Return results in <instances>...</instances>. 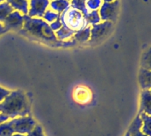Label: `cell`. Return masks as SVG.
Segmentation results:
<instances>
[{
    "instance_id": "603a6c76",
    "label": "cell",
    "mask_w": 151,
    "mask_h": 136,
    "mask_svg": "<svg viewBox=\"0 0 151 136\" xmlns=\"http://www.w3.org/2000/svg\"><path fill=\"white\" fill-rule=\"evenodd\" d=\"M27 136H45L42 126L39 125V124H37V125L34 127V129H33Z\"/></svg>"
},
{
    "instance_id": "277c9868",
    "label": "cell",
    "mask_w": 151,
    "mask_h": 136,
    "mask_svg": "<svg viewBox=\"0 0 151 136\" xmlns=\"http://www.w3.org/2000/svg\"><path fill=\"white\" fill-rule=\"evenodd\" d=\"M113 23L111 22H104L93 25L91 28V37L89 39L90 44H95L105 38L112 29Z\"/></svg>"
},
{
    "instance_id": "4fadbf2b",
    "label": "cell",
    "mask_w": 151,
    "mask_h": 136,
    "mask_svg": "<svg viewBox=\"0 0 151 136\" xmlns=\"http://www.w3.org/2000/svg\"><path fill=\"white\" fill-rule=\"evenodd\" d=\"M141 124H142V120L140 119L139 114L137 116V117L135 118V120L131 124V127L129 129L130 136H147V135H144L143 133H141L139 132V128L141 126Z\"/></svg>"
},
{
    "instance_id": "4dcf8cb0",
    "label": "cell",
    "mask_w": 151,
    "mask_h": 136,
    "mask_svg": "<svg viewBox=\"0 0 151 136\" xmlns=\"http://www.w3.org/2000/svg\"><path fill=\"white\" fill-rule=\"evenodd\" d=\"M125 136H130V133H129V132H127V133L125 134Z\"/></svg>"
},
{
    "instance_id": "4316f807",
    "label": "cell",
    "mask_w": 151,
    "mask_h": 136,
    "mask_svg": "<svg viewBox=\"0 0 151 136\" xmlns=\"http://www.w3.org/2000/svg\"><path fill=\"white\" fill-rule=\"evenodd\" d=\"M6 31H7V30L5 28L3 23H0V36H1L2 34H4V33H6Z\"/></svg>"
},
{
    "instance_id": "ffe728a7",
    "label": "cell",
    "mask_w": 151,
    "mask_h": 136,
    "mask_svg": "<svg viewBox=\"0 0 151 136\" xmlns=\"http://www.w3.org/2000/svg\"><path fill=\"white\" fill-rule=\"evenodd\" d=\"M13 134L14 133L8 120L0 124V136H12Z\"/></svg>"
},
{
    "instance_id": "d6a6232c",
    "label": "cell",
    "mask_w": 151,
    "mask_h": 136,
    "mask_svg": "<svg viewBox=\"0 0 151 136\" xmlns=\"http://www.w3.org/2000/svg\"><path fill=\"white\" fill-rule=\"evenodd\" d=\"M52 1H54V0H52Z\"/></svg>"
},
{
    "instance_id": "484cf974",
    "label": "cell",
    "mask_w": 151,
    "mask_h": 136,
    "mask_svg": "<svg viewBox=\"0 0 151 136\" xmlns=\"http://www.w3.org/2000/svg\"><path fill=\"white\" fill-rule=\"evenodd\" d=\"M8 119H10V117L8 116H6V115H5V114L0 112V124H2V123L7 121Z\"/></svg>"
},
{
    "instance_id": "6da1fadb",
    "label": "cell",
    "mask_w": 151,
    "mask_h": 136,
    "mask_svg": "<svg viewBox=\"0 0 151 136\" xmlns=\"http://www.w3.org/2000/svg\"><path fill=\"white\" fill-rule=\"evenodd\" d=\"M23 18L24 25L20 32L29 37L53 47H69L77 44L74 39L68 41L58 40L50 25L40 18H31L29 15H23Z\"/></svg>"
},
{
    "instance_id": "8992f818",
    "label": "cell",
    "mask_w": 151,
    "mask_h": 136,
    "mask_svg": "<svg viewBox=\"0 0 151 136\" xmlns=\"http://www.w3.org/2000/svg\"><path fill=\"white\" fill-rule=\"evenodd\" d=\"M3 25L7 30H22L24 25V18L18 11L11 13L3 22Z\"/></svg>"
},
{
    "instance_id": "e575fe53",
    "label": "cell",
    "mask_w": 151,
    "mask_h": 136,
    "mask_svg": "<svg viewBox=\"0 0 151 136\" xmlns=\"http://www.w3.org/2000/svg\"><path fill=\"white\" fill-rule=\"evenodd\" d=\"M150 93H151V91H150Z\"/></svg>"
},
{
    "instance_id": "836d02e7",
    "label": "cell",
    "mask_w": 151,
    "mask_h": 136,
    "mask_svg": "<svg viewBox=\"0 0 151 136\" xmlns=\"http://www.w3.org/2000/svg\"><path fill=\"white\" fill-rule=\"evenodd\" d=\"M85 1H86V0H85Z\"/></svg>"
},
{
    "instance_id": "44dd1931",
    "label": "cell",
    "mask_w": 151,
    "mask_h": 136,
    "mask_svg": "<svg viewBox=\"0 0 151 136\" xmlns=\"http://www.w3.org/2000/svg\"><path fill=\"white\" fill-rule=\"evenodd\" d=\"M44 20H45L47 22H53L54 21L60 19V14L57 13H53L52 11H45L44 16H43Z\"/></svg>"
},
{
    "instance_id": "1f68e13d",
    "label": "cell",
    "mask_w": 151,
    "mask_h": 136,
    "mask_svg": "<svg viewBox=\"0 0 151 136\" xmlns=\"http://www.w3.org/2000/svg\"><path fill=\"white\" fill-rule=\"evenodd\" d=\"M68 1H69V0H68Z\"/></svg>"
},
{
    "instance_id": "5b68a950",
    "label": "cell",
    "mask_w": 151,
    "mask_h": 136,
    "mask_svg": "<svg viewBox=\"0 0 151 136\" xmlns=\"http://www.w3.org/2000/svg\"><path fill=\"white\" fill-rule=\"evenodd\" d=\"M118 10H119L118 0L109 3L104 2L101 5L99 12L101 20L104 22H115L118 15Z\"/></svg>"
},
{
    "instance_id": "83f0119b",
    "label": "cell",
    "mask_w": 151,
    "mask_h": 136,
    "mask_svg": "<svg viewBox=\"0 0 151 136\" xmlns=\"http://www.w3.org/2000/svg\"><path fill=\"white\" fill-rule=\"evenodd\" d=\"M12 136H27V135H24V134H20V133H14V134H13Z\"/></svg>"
},
{
    "instance_id": "8fae6325",
    "label": "cell",
    "mask_w": 151,
    "mask_h": 136,
    "mask_svg": "<svg viewBox=\"0 0 151 136\" xmlns=\"http://www.w3.org/2000/svg\"><path fill=\"white\" fill-rule=\"evenodd\" d=\"M91 37V27L86 26V28L78 30L75 33L73 36V39L76 40V42H79V43H86L89 41Z\"/></svg>"
},
{
    "instance_id": "cb8c5ba5",
    "label": "cell",
    "mask_w": 151,
    "mask_h": 136,
    "mask_svg": "<svg viewBox=\"0 0 151 136\" xmlns=\"http://www.w3.org/2000/svg\"><path fill=\"white\" fill-rule=\"evenodd\" d=\"M10 94H11V92L9 90L5 89V88L0 86V103H1Z\"/></svg>"
},
{
    "instance_id": "e0dca14e",
    "label": "cell",
    "mask_w": 151,
    "mask_h": 136,
    "mask_svg": "<svg viewBox=\"0 0 151 136\" xmlns=\"http://www.w3.org/2000/svg\"><path fill=\"white\" fill-rule=\"evenodd\" d=\"M70 6H72V8H74L76 10L81 11V13L84 14V16H86L89 13V10L86 7L85 0H71Z\"/></svg>"
},
{
    "instance_id": "9c48e42d",
    "label": "cell",
    "mask_w": 151,
    "mask_h": 136,
    "mask_svg": "<svg viewBox=\"0 0 151 136\" xmlns=\"http://www.w3.org/2000/svg\"><path fill=\"white\" fill-rule=\"evenodd\" d=\"M6 2L18 12H22L24 15H28L29 3L27 0H6Z\"/></svg>"
},
{
    "instance_id": "5bb4252c",
    "label": "cell",
    "mask_w": 151,
    "mask_h": 136,
    "mask_svg": "<svg viewBox=\"0 0 151 136\" xmlns=\"http://www.w3.org/2000/svg\"><path fill=\"white\" fill-rule=\"evenodd\" d=\"M70 6L69 1L68 0H54L51 2V7L60 14H62L68 6Z\"/></svg>"
},
{
    "instance_id": "2e32d148",
    "label": "cell",
    "mask_w": 151,
    "mask_h": 136,
    "mask_svg": "<svg viewBox=\"0 0 151 136\" xmlns=\"http://www.w3.org/2000/svg\"><path fill=\"white\" fill-rule=\"evenodd\" d=\"M84 19L87 25H93V26L100 23L101 22V17L97 10L89 12L86 16H84Z\"/></svg>"
},
{
    "instance_id": "ac0fdd59",
    "label": "cell",
    "mask_w": 151,
    "mask_h": 136,
    "mask_svg": "<svg viewBox=\"0 0 151 136\" xmlns=\"http://www.w3.org/2000/svg\"><path fill=\"white\" fill-rule=\"evenodd\" d=\"M14 8L7 3L4 2L2 4H0V22H3L4 20L11 14L14 12Z\"/></svg>"
},
{
    "instance_id": "30bf717a",
    "label": "cell",
    "mask_w": 151,
    "mask_h": 136,
    "mask_svg": "<svg viewBox=\"0 0 151 136\" xmlns=\"http://www.w3.org/2000/svg\"><path fill=\"white\" fill-rule=\"evenodd\" d=\"M139 81L143 89L151 88V71L140 69L139 74Z\"/></svg>"
},
{
    "instance_id": "f1b7e54d",
    "label": "cell",
    "mask_w": 151,
    "mask_h": 136,
    "mask_svg": "<svg viewBox=\"0 0 151 136\" xmlns=\"http://www.w3.org/2000/svg\"><path fill=\"white\" fill-rule=\"evenodd\" d=\"M104 2H107V3H109V2H113V1H116V0H103Z\"/></svg>"
},
{
    "instance_id": "52a82bcc",
    "label": "cell",
    "mask_w": 151,
    "mask_h": 136,
    "mask_svg": "<svg viewBox=\"0 0 151 136\" xmlns=\"http://www.w3.org/2000/svg\"><path fill=\"white\" fill-rule=\"evenodd\" d=\"M49 0H30V8L28 13L29 16L31 18L43 17L49 6Z\"/></svg>"
},
{
    "instance_id": "d6986e66",
    "label": "cell",
    "mask_w": 151,
    "mask_h": 136,
    "mask_svg": "<svg viewBox=\"0 0 151 136\" xmlns=\"http://www.w3.org/2000/svg\"><path fill=\"white\" fill-rule=\"evenodd\" d=\"M141 114V120L144 122V125L142 127L143 132L151 136V117L147 116V114H143V113H139Z\"/></svg>"
},
{
    "instance_id": "3957f363",
    "label": "cell",
    "mask_w": 151,
    "mask_h": 136,
    "mask_svg": "<svg viewBox=\"0 0 151 136\" xmlns=\"http://www.w3.org/2000/svg\"><path fill=\"white\" fill-rule=\"evenodd\" d=\"M14 133H20V134H29L34 127L37 125L36 121L29 116L26 117H19L11 118L8 120Z\"/></svg>"
},
{
    "instance_id": "7a4b0ae2",
    "label": "cell",
    "mask_w": 151,
    "mask_h": 136,
    "mask_svg": "<svg viewBox=\"0 0 151 136\" xmlns=\"http://www.w3.org/2000/svg\"><path fill=\"white\" fill-rule=\"evenodd\" d=\"M0 112L10 118L26 117L30 112V103L26 94L22 90L11 94L0 103Z\"/></svg>"
},
{
    "instance_id": "7c38bea8",
    "label": "cell",
    "mask_w": 151,
    "mask_h": 136,
    "mask_svg": "<svg viewBox=\"0 0 151 136\" xmlns=\"http://www.w3.org/2000/svg\"><path fill=\"white\" fill-rule=\"evenodd\" d=\"M76 32H77V31H75L74 30H71L68 27H67L65 25H62V27L55 32V36H56L58 40L66 41L67 39L71 38L75 35Z\"/></svg>"
},
{
    "instance_id": "f546056e",
    "label": "cell",
    "mask_w": 151,
    "mask_h": 136,
    "mask_svg": "<svg viewBox=\"0 0 151 136\" xmlns=\"http://www.w3.org/2000/svg\"><path fill=\"white\" fill-rule=\"evenodd\" d=\"M5 2V0H0V4H2V3H4Z\"/></svg>"
},
{
    "instance_id": "ba28073f",
    "label": "cell",
    "mask_w": 151,
    "mask_h": 136,
    "mask_svg": "<svg viewBox=\"0 0 151 136\" xmlns=\"http://www.w3.org/2000/svg\"><path fill=\"white\" fill-rule=\"evenodd\" d=\"M143 111L146 114L151 115V93L148 90H144L142 92L139 113H142Z\"/></svg>"
},
{
    "instance_id": "d4e9b609",
    "label": "cell",
    "mask_w": 151,
    "mask_h": 136,
    "mask_svg": "<svg viewBox=\"0 0 151 136\" xmlns=\"http://www.w3.org/2000/svg\"><path fill=\"white\" fill-rule=\"evenodd\" d=\"M50 27H51V29H52V30L53 32H54V31L56 32L58 30H60V29L62 27V23H61L60 20L58 19V20L54 21L53 22H52L51 25H50Z\"/></svg>"
},
{
    "instance_id": "7402d4cb",
    "label": "cell",
    "mask_w": 151,
    "mask_h": 136,
    "mask_svg": "<svg viewBox=\"0 0 151 136\" xmlns=\"http://www.w3.org/2000/svg\"><path fill=\"white\" fill-rule=\"evenodd\" d=\"M86 5L87 6V8L91 9L92 11L97 10L102 5L101 0H86Z\"/></svg>"
},
{
    "instance_id": "9a60e30c",
    "label": "cell",
    "mask_w": 151,
    "mask_h": 136,
    "mask_svg": "<svg viewBox=\"0 0 151 136\" xmlns=\"http://www.w3.org/2000/svg\"><path fill=\"white\" fill-rule=\"evenodd\" d=\"M141 69L151 71V47L147 49L141 57Z\"/></svg>"
}]
</instances>
